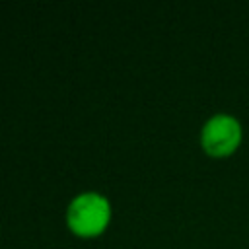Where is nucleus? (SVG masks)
Listing matches in <instances>:
<instances>
[{"label":"nucleus","mask_w":249,"mask_h":249,"mask_svg":"<svg viewBox=\"0 0 249 249\" xmlns=\"http://www.w3.org/2000/svg\"><path fill=\"white\" fill-rule=\"evenodd\" d=\"M113 220L111 198L97 189L78 191L64 208V224L68 231L80 239H93L105 233Z\"/></svg>","instance_id":"obj_1"},{"label":"nucleus","mask_w":249,"mask_h":249,"mask_svg":"<svg viewBox=\"0 0 249 249\" xmlns=\"http://www.w3.org/2000/svg\"><path fill=\"white\" fill-rule=\"evenodd\" d=\"M243 142V124L231 113H214L210 115L200 130L198 144L202 152L212 160H226L233 156Z\"/></svg>","instance_id":"obj_2"}]
</instances>
